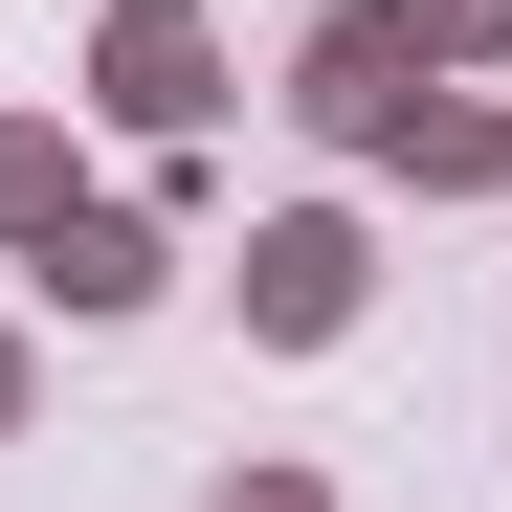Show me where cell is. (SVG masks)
Listing matches in <instances>:
<instances>
[{
    "instance_id": "cell-1",
    "label": "cell",
    "mask_w": 512,
    "mask_h": 512,
    "mask_svg": "<svg viewBox=\"0 0 512 512\" xmlns=\"http://www.w3.org/2000/svg\"><path fill=\"white\" fill-rule=\"evenodd\" d=\"M446 90H468V67L423 45V0H334V23L290 45V112H312L334 156H379V179H401V134L446 112Z\"/></svg>"
},
{
    "instance_id": "cell-2",
    "label": "cell",
    "mask_w": 512,
    "mask_h": 512,
    "mask_svg": "<svg viewBox=\"0 0 512 512\" xmlns=\"http://www.w3.org/2000/svg\"><path fill=\"white\" fill-rule=\"evenodd\" d=\"M223 290H245V334H268V357H334V334L379 312V223H357V201H268Z\"/></svg>"
},
{
    "instance_id": "cell-3",
    "label": "cell",
    "mask_w": 512,
    "mask_h": 512,
    "mask_svg": "<svg viewBox=\"0 0 512 512\" xmlns=\"http://www.w3.org/2000/svg\"><path fill=\"white\" fill-rule=\"evenodd\" d=\"M90 112H112V134H156V156H201V112H223V45H201V0H112V45H90Z\"/></svg>"
},
{
    "instance_id": "cell-4",
    "label": "cell",
    "mask_w": 512,
    "mask_h": 512,
    "mask_svg": "<svg viewBox=\"0 0 512 512\" xmlns=\"http://www.w3.org/2000/svg\"><path fill=\"white\" fill-rule=\"evenodd\" d=\"M23 268H45V312H156V290H179V223H156V201H67Z\"/></svg>"
},
{
    "instance_id": "cell-5",
    "label": "cell",
    "mask_w": 512,
    "mask_h": 512,
    "mask_svg": "<svg viewBox=\"0 0 512 512\" xmlns=\"http://www.w3.org/2000/svg\"><path fill=\"white\" fill-rule=\"evenodd\" d=\"M401 179H423V201H512V112H490V90H446V112L401 134Z\"/></svg>"
},
{
    "instance_id": "cell-6",
    "label": "cell",
    "mask_w": 512,
    "mask_h": 512,
    "mask_svg": "<svg viewBox=\"0 0 512 512\" xmlns=\"http://www.w3.org/2000/svg\"><path fill=\"white\" fill-rule=\"evenodd\" d=\"M67 201H90V179H67V112H0V245H45Z\"/></svg>"
},
{
    "instance_id": "cell-7",
    "label": "cell",
    "mask_w": 512,
    "mask_h": 512,
    "mask_svg": "<svg viewBox=\"0 0 512 512\" xmlns=\"http://www.w3.org/2000/svg\"><path fill=\"white\" fill-rule=\"evenodd\" d=\"M423 45H446L468 90H490V67H512V0H423Z\"/></svg>"
},
{
    "instance_id": "cell-8",
    "label": "cell",
    "mask_w": 512,
    "mask_h": 512,
    "mask_svg": "<svg viewBox=\"0 0 512 512\" xmlns=\"http://www.w3.org/2000/svg\"><path fill=\"white\" fill-rule=\"evenodd\" d=\"M201 512H334V490H312V468H223Z\"/></svg>"
},
{
    "instance_id": "cell-9",
    "label": "cell",
    "mask_w": 512,
    "mask_h": 512,
    "mask_svg": "<svg viewBox=\"0 0 512 512\" xmlns=\"http://www.w3.org/2000/svg\"><path fill=\"white\" fill-rule=\"evenodd\" d=\"M0 423H23V334H0Z\"/></svg>"
}]
</instances>
